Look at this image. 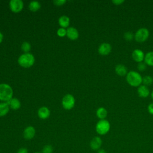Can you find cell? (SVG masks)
<instances>
[{
  "mask_svg": "<svg viewBox=\"0 0 153 153\" xmlns=\"http://www.w3.org/2000/svg\"><path fill=\"white\" fill-rule=\"evenodd\" d=\"M13 90L12 87L5 83L0 84V100L7 102L13 98Z\"/></svg>",
  "mask_w": 153,
  "mask_h": 153,
  "instance_id": "3957f363",
  "label": "cell"
},
{
  "mask_svg": "<svg viewBox=\"0 0 153 153\" xmlns=\"http://www.w3.org/2000/svg\"><path fill=\"white\" fill-rule=\"evenodd\" d=\"M134 36L133 35V33L131 32H130V31H128V32H126L124 33V38L126 40V41H131L133 40V39L134 38Z\"/></svg>",
  "mask_w": 153,
  "mask_h": 153,
  "instance_id": "cb8c5ba5",
  "label": "cell"
},
{
  "mask_svg": "<svg viewBox=\"0 0 153 153\" xmlns=\"http://www.w3.org/2000/svg\"><path fill=\"white\" fill-rule=\"evenodd\" d=\"M145 63L151 66H153V51H149L145 55Z\"/></svg>",
  "mask_w": 153,
  "mask_h": 153,
  "instance_id": "ffe728a7",
  "label": "cell"
},
{
  "mask_svg": "<svg viewBox=\"0 0 153 153\" xmlns=\"http://www.w3.org/2000/svg\"><path fill=\"white\" fill-rule=\"evenodd\" d=\"M31 48V45L29 42L25 41L21 45V49L25 53H27L29 52Z\"/></svg>",
  "mask_w": 153,
  "mask_h": 153,
  "instance_id": "603a6c76",
  "label": "cell"
},
{
  "mask_svg": "<svg viewBox=\"0 0 153 153\" xmlns=\"http://www.w3.org/2000/svg\"><path fill=\"white\" fill-rule=\"evenodd\" d=\"M57 34L60 37H63L66 35V30L63 27L59 28L57 30Z\"/></svg>",
  "mask_w": 153,
  "mask_h": 153,
  "instance_id": "484cf974",
  "label": "cell"
},
{
  "mask_svg": "<svg viewBox=\"0 0 153 153\" xmlns=\"http://www.w3.org/2000/svg\"><path fill=\"white\" fill-rule=\"evenodd\" d=\"M58 23L62 27L66 28V27H68L69 25L70 19L66 16H62L59 17V19L58 20Z\"/></svg>",
  "mask_w": 153,
  "mask_h": 153,
  "instance_id": "e0dca14e",
  "label": "cell"
},
{
  "mask_svg": "<svg viewBox=\"0 0 153 153\" xmlns=\"http://www.w3.org/2000/svg\"><path fill=\"white\" fill-rule=\"evenodd\" d=\"M66 36L71 40H76L79 36V32L76 28L69 27L66 29Z\"/></svg>",
  "mask_w": 153,
  "mask_h": 153,
  "instance_id": "7c38bea8",
  "label": "cell"
},
{
  "mask_svg": "<svg viewBox=\"0 0 153 153\" xmlns=\"http://www.w3.org/2000/svg\"><path fill=\"white\" fill-rule=\"evenodd\" d=\"M10 111V107L7 102L0 103V117L6 115Z\"/></svg>",
  "mask_w": 153,
  "mask_h": 153,
  "instance_id": "ac0fdd59",
  "label": "cell"
},
{
  "mask_svg": "<svg viewBox=\"0 0 153 153\" xmlns=\"http://www.w3.org/2000/svg\"><path fill=\"white\" fill-rule=\"evenodd\" d=\"M126 81L132 87H139L142 82V77L138 72L130 71L126 75Z\"/></svg>",
  "mask_w": 153,
  "mask_h": 153,
  "instance_id": "6da1fadb",
  "label": "cell"
},
{
  "mask_svg": "<svg viewBox=\"0 0 153 153\" xmlns=\"http://www.w3.org/2000/svg\"><path fill=\"white\" fill-rule=\"evenodd\" d=\"M36 130L35 128L31 126L26 127L23 133V137L26 140H30L33 139L35 135Z\"/></svg>",
  "mask_w": 153,
  "mask_h": 153,
  "instance_id": "ba28073f",
  "label": "cell"
},
{
  "mask_svg": "<svg viewBox=\"0 0 153 153\" xmlns=\"http://www.w3.org/2000/svg\"><path fill=\"white\" fill-rule=\"evenodd\" d=\"M3 38H4V36H3V34L1 32H0V44L3 41Z\"/></svg>",
  "mask_w": 153,
  "mask_h": 153,
  "instance_id": "d6a6232c",
  "label": "cell"
},
{
  "mask_svg": "<svg viewBox=\"0 0 153 153\" xmlns=\"http://www.w3.org/2000/svg\"><path fill=\"white\" fill-rule=\"evenodd\" d=\"M149 32L146 27H141L134 34V39L138 42H143L145 41L149 37Z\"/></svg>",
  "mask_w": 153,
  "mask_h": 153,
  "instance_id": "5b68a950",
  "label": "cell"
},
{
  "mask_svg": "<svg viewBox=\"0 0 153 153\" xmlns=\"http://www.w3.org/2000/svg\"><path fill=\"white\" fill-rule=\"evenodd\" d=\"M112 50V47L110 44L108 42H103L100 44L98 48V52L100 54L106 56L109 54Z\"/></svg>",
  "mask_w": 153,
  "mask_h": 153,
  "instance_id": "30bf717a",
  "label": "cell"
},
{
  "mask_svg": "<svg viewBox=\"0 0 153 153\" xmlns=\"http://www.w3.org/2000/svg\"><path fill=\"white\" fill-rule=\"evenodd\" d=\"M115 71L116 74L120 76H123L128 73L126 66L122 64L117 65L115 68Z\"/></svg>",
  "mask_w": 153,
  "mask_h": 153,
  "instance_id": "2e32d148",
  "label": "cell"
},
{
  "mask_svg": "<svg viewBox=\"0 0 153 153\" xmlns=\"http://www.w3.org/2000/svg\"><path fill=\"white\" fill-rule=\"evenodd\" d=\"M148 111L150 114L153 115V103H151L148 105Z\"/></svg>",
  "mask_w": 153,
  "mask_h": 153,
  "instance_id": "f546056e",
  "label": "cell"
},
{
  "mask_svg": "<svg viewBox=\"0 0 153 153\" xmlns=\"http://www.w3.org/2000/svg\"><path fill=\"white\" fill-rule=\"evenodd\" d=\"M41 8V4L36 1H31L29 4V8L31 11L35 12L39 10Z\"/></svg>",
  "mask_w": 153,
  "mask_h": 153,
  "instance_id": "44dd1931",
  "label": "cell"
},
{
  "mask_svg": "<svg viewBox=\"0 0 153 153\" xmlns=\"http://www.w3.org/2000/svg\"><path fill=\"white\" fill-rule=\"evenodd\" d=\"M97 153H107L106 151L104 149H99L98 151H97Z\"/></svg>",
  "mask_w": 153,
  "mask_h": 153,
  "instance_id": "1f68e13d",
  "label": "cell"
},
{
  "mask_svg": "<svg viewBox=\"0 0 153 153\" xmlns=\"http://www.w3.org/2000/svg\"><path fill=\"white\" fill-rule=\"evenodd\" d=\"M146 68V65L145 63L143 62H140L138 63L137 65V69L139 71H144Z\"/></svg>",
  "mask_w": 153,
  "mask_h": 153,
  "instance_id": "4316f807",
  "label": "cell"
},
{
  "mask_svg": "<svg viewBox=\"0 0 153 153\" xmlns=\"http://www.w3.org/2000/svg\"><path fill=\"white\" fill-rule=\"evenodd\" d=\"M24 4L22 0H11L9 2V7L11 11L19 13L23 8Z\"/></svg>",
  "mask_w": 153,
  "mask_h": 153,
  "instance_id": "52a82bcc",
  "label": "cell"
},
{
  "mask_svg": "<svg viewBox=\"0 0 153 153\" xmlns=\"http://www.w3.org/2000/svg\"><path fill=\"white\" fill-rule=\"evenodd\" d=\"M7 103L10 107V109L13 110H17L21 106V103L17 98H11L7 102Z\"/></svg>",
  "mask_w": 153,
  "mask_h": 153,
  "instance_id": "9a60e30c",
  "label": "cell"
},
{
  "mask_svg": "<svg viewBox=\"0 0 153 153\" xmlns=\"http://www.w3.org/2000/svg\"><path fill=\"white\" fill-rule=\"evenodd\" d=\"M34 56L29 53H23L21 54L17 60L19 65L25 68H28L31 67L35 63Z\"/></svg>",
  "mask_w": 153,
  "mask_h": 153,
  "instance_id": "7a4b0ae2",
  "label": "cell"
},
{
  "mask_svg": "<svg viewBox=\"0 0 153 153\" xmlns=\"http://www.w3.org/2000/svg\"><path fill=\"white\" fill-rule=\"evenodd\" d=\"M131 56H132L133 59L137 63L142 62L145 59L144 53L143 52L142 50H141L140 49L134 50L132 52Z\"/></svg>",
  "mask_w": 153,
  "mask_h": 153,
  "instance_id": "8fae6325",
  "label": "cell"
},
{
  "mask_svg": "<svg viewBox=\"0 0 153 153\" xmlns=\"http://www.w3.org/2000/svg\"><path fill=\"white\" fill-rule=\"evenodd\" d=\"M50 111L47 107L42 106L38 111V115L39 118L45 120L50 117Z\"/></svg>",
  "mask_w": 153,
  "mask_h": 153,
  "instance_id": "4fadbf2b",
  "label": "cell"
},
{
  "mask_svg": "<svg viewBox=\"0 0 153 153\" xmlns=\"http://www.w3.org/2000/svg\"><path fill=\"white\" fill-rule=\"evenodd\" d=\"M142 82L144 85L149 86L153 83V78L150 75H145L142 78Z\"/></svg>",
  "mask_w": 153,
  "mask_h": 153,
  "instance_id": "7402d4cb",
  "label": "cell"
},
{
  "mask_svg": "<svg viewBox=\"0 0 153 153\" xmlns=\"http://www.w3.org/2000/svg\"><path fill=\"white\" fill-rule=\"evenodd\" d=\"M17 153H28V150L26 148L22 147L18 149Z\"/></svg>",
  "mask_w": 153,
  "mask_h": 153,
  "instance_id": "f1b7e54d",
  "label": "cell"
},
{
  "mask_svg": "<svg viewBox=\"0 0 153 153\" xmlns=\"http://www.w3.org/2000/svg\"><path fill=\"white\" fill-rule=\"evenodd\" d=\"M34 153H42V152H34Z\"/></svg>",
  "mask_w": 153,
  "mask_h": 153,
  "instance_id": "e575fe53",
  "label": "cell"
},
{
  "mask_svg": "<svg viewBox=\"0 0 153 153\" xmlns=\"http://www.w3.org/2000/svg\"><path fill=\"white\" fill-rule=\"evenodd\" d=\"M137 94L139 97L142 98L147 97L149 94V90L148 87L144 85H140L137 88Z\"/></svg>",
  "mask_w": 153,
  "mask_h": 153,
  "instance_id": "5bb4252c",
  "label": "cell"
},
{
  "mask_svg": "<svg viewBox=\"0 0 153 153\" xmlns=\"http://www.w3.org/2000/svg\"><path fill=\"white\" fill-rule=\"evenodd\" d=\"M53 148L50 145H45L42 150V153H53Z\"/></svg>",
  "mask_w": 153,
  "mask_h": 153,
  "instance_id": "d4e9b609",
  "label": "cell"
},
{
  "mask_svg": "<svg viewBox=\"0 0 153 153\" xmlns=\"http://www.w3.org/2000/svg\"><path fill=\"white\" fill-rule=\"evenodd\" d=\"M66 2V0H54L53 1V3L54 5L57 6H62L64 5Z\"/></svg>",
  "mask_w": 153,
  "mask_h": 153,
  "instance_id": "83f0119b",
  "label": "cell"
},
{
  "mask_svg": "<svg viewBox=\"0 0 153 153\" xmlns=\"http://www.w3.org/2000/svg\"><path fill=\"white\" fill-rule=\"evenodd\" d=\"M124 2V0H113L112 1V3H114V4L118 5H121L122 3H123Z\"/></svg>",
  "mask_w": 153,
  "mask_h": 153,
  "instance_id": "4dcf8cb0",
  "label": "cell"
},
{
  "mask_svg": "<svg viewBox=\"0 0 153 153\" xmlns=\"http://www.w3.org/2000/svg\"><path fill=\"white\" fill-rule=\"evenodd\" d=\"M111 128L110 123L105 120H100L96 125V131L99 135H105L107 134Z\"/></svg>",
  "mask_w": 153,
  "mask_h": 153,
  "instance_id": "277c9868",
  "label": "cell"
},
{
  "mask_svg": "<svg viewBox=\"0 0 153 153\" xmlns=\"http://www.w3.org/2000/svg\"><path fill=\"white\" fill-rule=\"evenodd\" d=\"M151 98H152V100H153V90H152V91L151 92Z\"/></svg>",
  "mask_w": 153,
  "mask_h": 153,
  "instance_id": "836d02e7",
  "label": "cell"
},
{
  "mask_svg": "<svg viewBox=\"0 0 153 153\" xmlns=\"http://www.w3.org/2000/svg\"><path fill=\"white\" fill-rule=\"evenodd\" d=\"M102 145V140L99 136H95L90 140V146L94 151H98Z\"/></svg>",
  "mask_w": 153,
  "mask_h": 153,
  "instance_id": "9c48e42d",
  "label": "cell"
},
{
  "mask_svg": "<svg viewBox=\"0 0 153 153\" xmlns=\"http://www.w3.org/2000/svg\"><path fill=\"white\" fill-rule=\"evenodd\" d=\"M107 110L103 107H100L96 111V115L100 120L105 119V118L107 117Z\"/></svg>",
  "mask_w": 153,
  "mask_h": 153,
  "instance_id": "d6986e66",
  "label": "cell"
},
{
  "mask_svg": "<svg viewBox=\"0 0 153 153\" xmlns=\"http://www.w3.org/2000/svg\"><path fill=\"white\" fill-rule=\"evenodd\" d=\"M75 103L74 97L71 94L65 95L62 100V105L63 108L66 110H70L74 108Z\"/></svg>",
  "mask_w": 153,
  "mask_h": 153,
  "instance_id": "8992f818",
  "label": "cell"
}]
</instances>
